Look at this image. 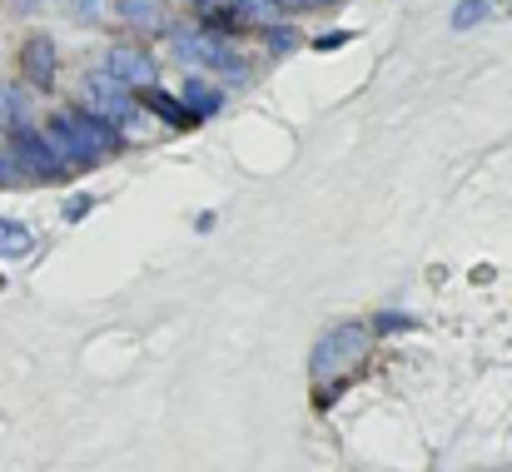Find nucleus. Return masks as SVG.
<instances>
[{
    "label": "nucleus",
    "mask_w": 512,
    "mask_h": 472,
    "mask_svg": "<svg viewBox=\"0 0 512 472\" xmlns=\"http://www.w3.org/2000/svg\"><path fill=\"white\" fill-rule=\"evenodd\" d=\"M45 140H50V150L65 159V164H80V159L100 155V150H115V135H110V125H100V120H95V115H85V110L55 115Z\"/></svg>",
    "instance_id": "1"
},
{
    "label": "nucleus",
    "mask_w": 512,
    "mask_h": 472,
    "mask_svg": "<svg viewBox=\"0 0 512 472\" xmlns=\"http://www.w3.org/2000/svg\"><path fill=\"white\" fill-rule=\"evenodd\" d=\"M170 50L184 60V65H194V70L244 75V60L229 50V40L214 35V30H204V25H179V30H170Z\"/></svg>",
    "instance_id": "2"
},
{
    "label": "nucleus",
    "mask_w": 512,
    "mask_h": 472,
    "mask_svg": "<svg viewBox=\"0 0 512 472\" xmlns=\"http://www.w3.org/2000/svg\"><path fill=\"white\" fill-rule=\"evenodd\" d=\"M363 348H368V333H363L358 323H343L334 333H324V343H319L314 358H309V373H314L319 383H329L339 368H348V363L363 358Z\"/></svg>",
    "instance_id": "3"
},
{
    "label": "nucleus",
    "mask_w": 512,
    "mask_h": 472,
    "mask_svg": "<svg viewBox=\"0 0 512 472\" xmlns=\"http://www.w3.org/2000/svg\"><path fill=\"white\" fill-rule=\"evenodd\" d=\"M85 115H95L100 125H125V120H135V100H130V90L125 85H115L110 75H85Z\"/></svg>",
    "instance_id": "4"
},
{
    "label": "nucleus",
    "mask_w": 512,
    "mask_h": 472,
    "mask_svg": "<svg viewBox=\"0 0 512 472\" xmlns=\"http://www.w3.org/2000/svg\"><path fill=\"white\" fill-rule=\"evenodd\" d=\"M100 75H110L115 85H155V60L140 50V45H110L105 50V70Z\"/></svg>",
    "instance_id": "5"
},
{
    "label": "nucleus",
    "mask_w": 512,
    "mask_h": 472,
    "mask_svg": "<svg viewBox=\"0 0 512 472\" xmlns=\"http://www.w3.org/2000/svg\"><path fill=\"white\" fill-rule=\"evenodd\" d=\"M20 65H25L35 90H55V40L50 35H30L20 50Z\"/></svg>",
    "instance_id": "6"
},
{
    "label": "nucleus",
    "mask_w": 512,
    "mask_h": 472,
    "mask_svg": "<svg viewBox=\"0 0 512 472\" xmlns=\"http://www.w3.org/2000/svg\"><path fill=\"white\" fill-rule=\"evenodd\" d=\"M0 125H5L10 135H25V130H30V95H25V85H15V80H0Z\"/></svg>",
    "instance_id": "7"
},
{
    "label": "nucleus",
    "mask_w": 512,
    "mask_h": 472,
    "mask_svg": "<svg viewBox=\"0 0 512 472\" xmlns=\"http://www.w3.org/2000/svg\"><path fill=\"white\" fill-rule=\"evenodd\" d=\"M15 145H20V159L35 169V174H60L65 169V159L50 150V140H40L35 130H25V135H15Z\"/></svg>",
    "instance_id": "8"
},
{
    "label": "nucleus",
    "mask_w": 512,
    "mask_h": 472,
    "mask_svg": "<svg viewBox=\"0 0 512 472\" xmlns=\"http://www.w3.org/2000/svg\"><path fill=\"white\" fill-rule=\"evenodd\" d=\"M120 15H125L135 30H165V25H170L165 0H120Z\"/></svg>",
    "instance_id": "9"
},
{
    "label": "nucleus",
    "mask_w": 512,
    "mask_h": 472,
    "mask_svg": "<svg viewBox=\"0 0 512 472\" xmlns=\"http://www.w3.org/2000/svg\"><path fill=\"white\" fill-rule=\"evenodd\" d=\"M35 249V234L20 224V219H0V254L5 259H20V254H30Z\"/></svg>",
    "instance_id": "10"
},
{
    "label": "nucleus",
    "mask_w": 512,
    "mask_h": 472,
    "mask_svg": "<svg viewBox=\"0 0 512 472\" xmlns=\"http://www.w3.org/2000/svg\"><path fill=\"white\" fill-rule=\"evenodd\" d=\"M229 10H234L239 20H249V25H269V20H279L284 0H234Z\"/></svg>",
    "instance_id": "11"
},
{
    "label": "nucleus",
    "mask_w": 512,
    "mask_h": 472,
    "mask_svg": "<svg viewBox=\"0 0 512 472\" xmlns=\"http://www.w3.org/2000/svg\"><path fill=\"white\" fill-rule=\"evenodd\" d=\"M184 100L199 105V115H214V110H219V90H209L204 80H189V85H184Z\"/></svg>",
    "instance_id": "12"
},
{
    "label": "nucleus",
    "mask_w": 512,
    "mask_h": 472,
    "mask_svg": "<svg viewBox=\"0 0 512 472\" xmlns=\"http://www.w3.org/2000/svg\"><path fill=\"white\" fill-rule=\"evenodd\" d=\"M483 10H488V0H463V5L453 10V25H458V30H468V25H478V20H483Z\"/></svg>",
    "instance_id": "13"
},
{
    "label": "nucleus",
    "mask_w": 512,
    "mask_h": 472,
    "mask_svg": "<svg viewBox=\"0 0 512 472\" xmlns=\"http://www.w3.org/2000/svg\"><path fill=\"white\" fill-rule=\"evenodd\" d=\"M110 10V0H70V15L75 20H100Z\"/></svg>",
    "instance_id": "14"
},
{
    "label": "nucleus",
    "mask_w": 512,
    "mask_h": 472,
    "mask_svg": "<svg viewBox=\"0 0 512 472\" xmlns=\"http://www.w3.org/2000/svg\"><path fill=\"white\" fill-rule=\"evenodd\" d=\"M289 5H324V0H289Z\"/></svg>",
    "instance_id": "15"
}]
</instances>
